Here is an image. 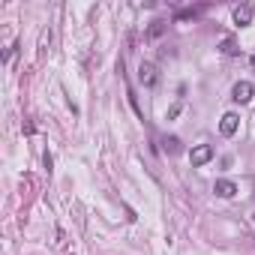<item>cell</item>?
<instances>
[{"mask_svg":"<svg viewBox=\"0 0 255 255\" xmlns=\"http://www.w3.org/2000/svg\"><path fill=\"white\" fill-rule=\"evenodd\" d=\"M138 81L144 84V87H156L159 72H156V66H153L150 60H141V66H138Z\"/></svg>","mask_w":255,"mask_h":255,"instance_id":"obj_1","label":"cell"},{"mask_svg":"<svg viewBox=\"0 0 255 255\" xmlns=\"http://www.w3.org/2000/svg\"><path fill=\"white\" fill-rule=\"evenodd\" d=\"M210 159H213V147H210V144H198V147H192V153H189V162H192V168L207 165Z\"/></svg>","mask_w":255,"mask_h":255,"instance_id":"obj_2","label":"cell"},{"mask_svg":"<svg viewBox=\"0 0 255 255\" xmlns=\"http://www.w3.org/2000/svg\"><path fill=\"white\" fill-rule=\"evenodd\" d=\"M237 126H240V117H237L234 111H228V114H222V120H219V132L225 135V138H231V135L237 132Z\"/></svg>","mask_w":255,"mask_h":255,"instance_id":"obj_3","label":"cell"},{"mask_svg":"<svg viewBox=\"0 0 255 255\" xmlns=\"http://www.w3.org/2000/svg\"><path fill=\"white\" fill-rule=\"evenodd\" d=\"M231 15H234V24H237V27H249V24H252L255 9H252L249 3H243V6H234V12H231Z\"/></svg>","mask_w":255,"mask_h":255,"instance_id":"obj_4","label":"cell"},{"mask_svg":"<svg viewBox=\"0 0 255 255\" xmlns=\"http://www.w3.org/2000/svg\"><path fill=\"white\" fill-rule=\"evenodd\" d=\"M252 93H255V90H252L249 81H237L234 87H231V99H234V102H249Z\"/></svg>","mask_w":255,"mask_h":255,"instance_id":"obj_5","label":"cell"},{"mask_svg":"<svg viewBox=\"0 0 255 255\" xmlns=\"http://www.w3.org/2000/svg\"><path fill=\"white\" fill-rule=\"evenodd\" d=\"M213 192H216L219 198H234V195H237V183H234V180H216V183H213Z\"/></svg>","mask_w":255,"mask_h":255,"instance_id":"obj_6","label":"cell"},{"mask_svg":"<svg viewBox=\"0 0 255 255\" xmlns=\"http://www.w3.org/2000/svg\"><path fill=\"white\" fill-rule=\"evenodd\" d=\"M162 147H165V153H171V156L183 150V147H180V138H174V135H165V138H162Z\"/></svg>","mask_w":255,"mask_h":255,"instance_id":"obj_7","label":"cell"},{"mask_svg":"<svg viewBox=\"0 0 255 255\" xmlns=\"http://www.w3.org/2000/svg\"><path fill=\"white\" fill-rule=\"evenodd\" d=\"M219 51H222L225 57H234V54H240V48H237V42H234L231 36H225V39H222V48H219Z\"/></svg>","mask_w":255,"mask_h":255,"instance_id":"obj_8","label":"cell"},{"mask_svg":"<svg viewBox=\"0 0 255 255\" xmlns=\"http://www.w3.org/2000/svg\"><path fill=\"white\" fill-rule=\"evenodd\" d=\"M162 33H165V21H153L147 27V39H156V36H162Z\"/></svg>","mask_w":255,"mask_h":255,"instance_id":"obj_9","label":"cell"},{"mask_svg":"<svg viewBox=\"0 0 255 255\" xmlns=\"http://www.w3.org/2000/svg\"><path fill=\"white\" fill-rule=\"evenodd\" d=\"M201 9H180L177 15H174V21H189V18H195Z\"/></svg>","mask_w":255,"mask_h":255,"instance_id":"obj_10","label":"cell"},{"mask_svg":"<svg viewBox=\"0 0 255 255\" xmlns=\"http://www.w3.org/2000/svg\"><path fill=\"white\" fill-rule=\"evenodd\" d=\"M177 114H180V105H171V111H168V120H174Z\"/></svg>","mask_w":255,"mask_h":255,"instance_id":"obj_11","label":"cell"},{"mask_svg":"<svg viewBox=\"0 0 255 255\" xmlns=\"http://www.w3.org/2000/svg\"><path fill=\"white\" fill-rule=\"evenodd\" d=\"M249 63H252V66H255V57H252V60H249Z\"/></svg>","mask_w":255,"mask_h":255,"instance_id":"obj_12","label":"cell"},{"mask_svg":"<svg viewBox=\"0 0 255 255\" xmlns=\"http://www.w3.org/2000/svg\"><path fill=\"white\" fill-rule=\"evenodd\" d=\"M252 219H255V216H252Z\"/></svg>","mask_w":255,"mask_h":255,"instance_id":"obj_13","label":"cell"}]
</instances>
